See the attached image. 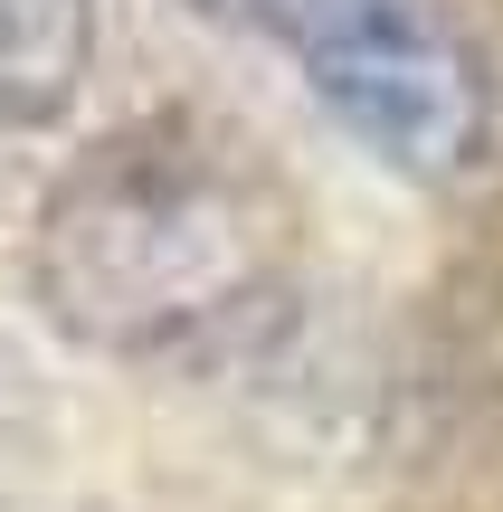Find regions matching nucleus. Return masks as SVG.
Returning a JSON list of instances; mask_svg holds the SVG:
<instances>
[{
  "instance_id": "obj_1",
  "label": "nucleus",
  "mask_w": 503,
  "mask_h": 512,
  "mask_svg": "<svg viewBox=\"0 0 503 512\" xmlns=\"http://www.w3.org/2000/svg\"><path fill=\"white\" fill-rule=\"evenodd\" d=\"M304 200L219 114H143L57 171L29 228V285L105 361H200L285 304Z\"/></svg>"
},
{
  "instance_id": "obj_2",
  "label": "nucleus",
  "mask_w": 503,
  "mask_h": 512,
  "mask_svg": "<svg viewBox=\"0 0 503 512\" xmlns=\"http://www.w3.org/2000/svg\"><path fill=\"white\" fill-rule=\"evenodd\" d=\"M247 19L304 67V86L333 105V124L371 162L409 181L475 171L494 133V95L437 0H247Z\"/></svg>"
},
{
  "instance_id": "obj_3",
  "label": "nucleus",
  "mask_w": 503,
  "mask_h": 512,
  "mask_svg": "<svg viewBox=\"0 0 503 512\" xmlns=\"http://www.w3.org/2000/svg\"><path fill=\"white\" fill-rule=\"evenodd\" d=\"M95 67V0H0V133L57 124Z\"/></svg>"
},
{
  "instance_id": "obj_4",
  "label": "nucleus",
  "mask_w": 503,
  "mask_h": 512,
  "mask_svg": "<svg viewBox=\"0 0 503 512\" xmlns=\"http://www.w3.org/2000/svg\"><path fill=\"white\" fill-rule=\"evenodd\" d=\"M29 475H38V380H29V361L0 342V512H19Z\"/></svg>"
}]
</instances>
